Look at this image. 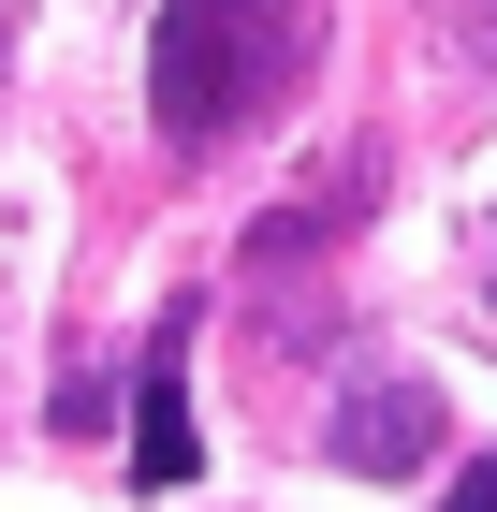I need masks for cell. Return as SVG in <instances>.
<instances>
[{
    "label": "cell",
    "instance_id": "5b68a950",
    "mask_svg": "<svg viewBox=\"0 0 497 512\" xmlns=\"http://www.w3.org/2000/svg\"><path fill=\"white\" fill-rule=\"evenodd\" d=\"M483 59H497V0H483Z\"/></svg>",
    "mask_w": 497,
    "mask_h": 512
},
{
    "label": "cell",
    "instance_id": "7a4b0ae2",
    "mask_svg": "<svg viewBox=\"0 0 497 512\" xmlns=\"http://www.w3.org/2000/svg\"><path fill=\"white\" fill-rule=\"evenodd\" d=\"M191 469H205V439H191V308H161L147 366H132V483L176 498Z\"/></svg>",
    "mask_w": 497,
    "mask_h": 512
},
{
    "label": "cell",
    "instance_id": "3957f363",
    "mask_svg": "<svg viewBox=\"0 0 497 512\" xmlns=\"http://www.w3.org/2000/svg\"><path fill=\"white\" fill-rule=\"evenodd\" d=\"M322 454H337V469H366V483H395V469H424V454H439V395L424 381H351L337 395V425H322Z\"/></svg>",
    "mask_w": 497,
    "mask_h": 512
},
{
    "label": "cell",
    "instance_id": "6da1fadb",
    "mask_svg": "<svg viewBox=\"0 0 497 512\" xmlns=\"http://www.w3.org/2000/svg\"><path fill=\"white\" fill-rule=\"evenodd\" d=\"M322 59V0H161L147 30V118L161 147H234L249 118H278Z\"/></svg>",
    "mask_w": 497,
    "mask_h": 512
},
{
    "label": "cell",
    "instance_id": "277c9868",
    "mask_svg": "<svg viewBox=\"0 0 497 512\" xmlns=\"http://www.w3.org/2000/svg\"><path fill=\"white\" fill-rule=\"evenodd\" d=\"M424 512H497V454H468V469L439 483V498H424Z\"/></svg>",
    "mask_w": 497,
    "mask_h": 512
}]
</instances>
